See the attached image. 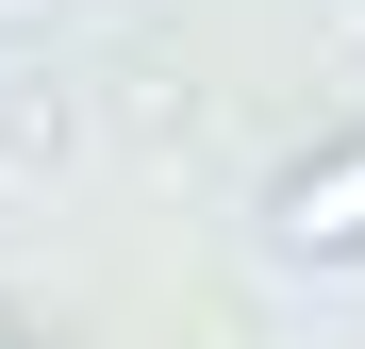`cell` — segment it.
<instances>
[{"label": "cell", "mask_w": 365, "mask_h": 349, "mask_svg": "<svg viewBox=\"0 0 365 349\" xmlns=\"http://www.w3.org/2000/svg\"><path fill=\"white\" fill-rule=\"evenodd\" d=\"M266 250L282 266H365V133H316L266 183Z\"/></svg>", "instance_id": "6da1fadb"}, {"label": "cell", "mask_w": 365, "mask_h": 349, "mask_svg": "<svg viewBox=\"0 0 365 349\" xmlns=\"http://www.w3.org/2000/svg\"><path fill=\"white\" fill-rule=\"evenodd\" d=\"M0 349H17V316H0Z\"/></svg>", "instance_id": "7a4b0ae2"}]
</instances>
